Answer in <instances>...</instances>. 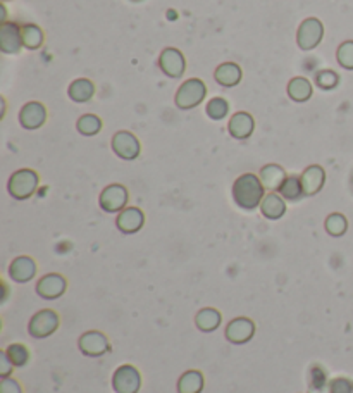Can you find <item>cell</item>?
Instances as JSON below:
<instances>
[{
    "mask_svg": "<svg viewBox=\"0 0 353 393\" xmlns=\"http://www.w3.org/2000/svg\"><path fill=\"white\" fill-rule=\"evenodd\" d=\"M264 197H266V188L262 181L253 172H245L238 176L233 183V200L243 211H253L260 207Z\"/></svg>",
    "mask_w": 353,
    "mask_h": 393,
    "instance_id": "1",
    "label": "cell"
},
{
    "mask_svg": "<svg viewBox=\"0 0 353 393\" xmlns=\"http://www.w3.org/2000/svg\"><path fill=\"white\" fill-rule=\"evenodd\" d=\"M40 185V176L38 172L33 169H17L16 172H13L7 183V190L9 195L16 200H28L36 193Z\"/></svg>",
    "mask_w": 353,
    "mask_h": 393,
    "instance_id": "2",
    "label": "cell"
},
{
    "mask_svg": "<svg viewBox=\"0 0 353 393\" xmlns=\"http://www.w3.org/2000/svg\"><path fill=\"white\" fill-rule=\"evenodd\" d=\"M207 97V84L200 78H190L179 84L174 95L176 107L181 111H190V109L198 107Z\"/></svg>",
    "mask_w": 353,
    "mask_h": 393,
    "instance_id": "3",
    "label": "cell"
},
{
    "mask_svg": "<svg viewBox=\"0 0 353 393\" xmlns=\"http://www.w3.org/2000/svg\"><path fill=\"white\" fill-rule=\"evenodd\" d=\"M322 38H324V24L317 17H307L301 21L296 31V43L299 49L303 52H310V50L317 49L321 45Z\"/></svg>",
    "mask_w": 353,
    "mask_h": 393,
    "instance_id": "4",
    "label": "cell"
},
{
    "mask_svg": "<svg viewBox=\"0 0 353 393\" xmlns=\"http://www.w3.org/2000/svg\"><path fill=\"white\" fill-rule=\"evenodd\" d=\"M128 200H130V193H128V188L124 185H119V183H112V185L105 186L102 190L100 197H98V205L104 212H109V214H119L123 209H126Z\"/></svg>",
    "mask_w": 353,
    "mask_h": 393,
    "instance_id": "5",
    "label": "cell"
},
{
    "mask_svg": "<svg viewBox=\"0 0 353 393\" xmlns=\"http://www.w3.org/2000/svg\"><path fill=\"white\" fill-rule=\"evenodd\" d=\"M59 328V316L57 312L52 309H42L36 314H33V318L28 322V333L31 338L42 340V338L50 336L52 333L57 332Z\"/></svg>",
    "mask_w": 353,
    "mask_h": 393,
    "instance_id": "6",
    "label": "cell"
},
{
    "mask_svg": "<svg viewBox=\"0 0 353 393\" xmlns=\"http://www.w3.org/2000/svg\"><path fill=\"white\" fill-rule=\"evenodd\" d=\"M112 388L116 393H138L142 388V374L131 364L119 366L112 374Z\"/></svg>",
    "mask_w": 353,
    "mask_h": 393,
    "instance_id": "7",
    "label": "cell"
},
{
    "mask_svg": "<svg viewBox=\"0 0 353 393\" xmlns=\"http://www.w3.org/2000/svg\"><path fill=\"white\" fill-rule=\"evenodd\" d=\"M110 147H112L114 154L123 161L138 159L140 152H142V143H140L138 138H136L131 131L124 130L117 131V133L114 135Z\"/></svg>",
    "mask_w": 353,
    "mask_h": 393,
    "instance_id": "8",
    "label": "cell"
},
{
    "mask_svg": "<svg viewBox=\"0 0 353 393\" xmlns=\"http://www.w3.org/2000/svg\"><path fill=\"white\" fill-rule=\"evenodd\" d=\"M159 68L167 78L179 80L186 71V59L176 47H167L159 56Z\"/></svg>",
    "mask_w": 353,
    "mask_h": 393,
    "instance_id": "9",
    "label": "cell"
},
{
    "mask_svg": "<svg viewBox=\"0 0 353 393\" xmlns=\"http://www.w3.org/2000/svg\"><path fill=\"white\" fill-rule=\"evenodd\" d=\"M226 340L234 345L248 343L255 335V322L248 318H234L226 326Z\"/></svg>",
    "mask_w": 353,
    "mask_h": 393,
    "instance_id": "10",
    "label": "cell"
},
{
    "mask_svg": "<svg viewBox=\"0 0 353 393\" xmlns=\"http://www.w3.org/2000/svg\"><path fill=\"white\" fill-rule=\"evenodd\" d=\"M24 47L21 27L16 23H3L0 27V50L6 56H16Z\"/></svg>",
    "mask_w": 353,
    "mask_h": 393,
    "instance_id": "11",
    "label": "cell"
},
{
    "mask_svg": "<svg viewBox=\"0 0 353 393\" xmlns=\"http://www.w3.org/2000/svg\"><path fill=\"white\" fill-rule=\"evenodd\" d=\"M80 350L87 357H102L110 350V343L107 336L100 332H87L78 340Z\"/></svg>",
    "mask_w": 353,
    "mask_h": 393,
    "instance_id": "12",
    "label": "cell"
},
{
    "mask_svg": "<svg viewBox=\"0 0 353 393\" xmlns=\"http://www.w3.org/2000/svg\"><path fill=\"white\" fill-rule=\"evenodd\" d=\"M17 119H20V124L24 128V130L28 131L38 130V128H42L47 121L45 105H43L42 102H36V101L28 102V104H24L23 107H21Z\"/></svg>",
    "mask_w": 353,
    "mask_h": 393,
    "instance_id": "13",
    "label": "cell"
},
{
    "mask_svg": "<svg viewBox=\"0 0 353 393\" xmlns=\"http://www.w3.org/2000/svg\"><path fill=\"white\" fill-rule=\"evenodd\" d=\"M66 288H68V281L62 274L57 273L45 274L36 283V293L45 300L59 299V297L64 295Z\"/></svg>",
    "mask_w": 353,
    "mask_h": 393,
    "instance_id": "14",
    "label": "cell"
},
{
    "mask_svg": "<svg viewBox=\"0 0 353 393\" xmlns=\"http://www.w3.org/2000/svg\"><path fill=\"white\" fill-rule=\"evenodd\" d=\"M145 225V214L138 207H126L117 214L116 226L121 233L135 235Z\"/></svg>",
    "mask_w": 353,
    "mask_h": 393,
    "instance_id": "15",
    "label": "cell"
},
{
    "mask_svg": "<svg viewBox=\"0 0 353 393\" xmlns=\"http://www.w3.org/2000/svg\"><path fill=\"white\" fill-rule=\"evenodd\" d=\"M300 179H301V186H303L305 197L317 195L326 183L324 168L317 166V164H312V166H308L303 172H301Z\"/></svg>",
    "mask_w": 353,
    "mask_h": 393,
    "instance_id": "16",
    "label": "cell"
},
{
    "mask_svg": "<svg viewBox=\"0 0 353 393\" xmlns=\"http://www.w3.org/2000/svg\"><path fill=\"white\" fill-rule=\"evenodd\" d=\"M253 130H255V119H253L252 114L248 112H234L231 116L230 123H227V131L233 138L236 140H246V138L252 137Z\"/></svg>",
    "mask_w": 353,
    "mask_h": 393,
    "instance_id": "17",
    "label": "cell"
},
{
    "mask_svg": "<svg viewBox=\"0 0 353 393\" xmlns=\"http://www.w3.org/2000/svg\"><path fill=\"white\" fill-rule=\"evenodd\" d=\"M9 276L14 283H28L36 276V262L28 255H20L10 262Z\"/></svg>",
    "mask_w": 353,
    "mask_h": 393,
    "instance_id": "18",
    "label": "cell"
},
{
    "mask_svg": "<svg viewBox=\"0 0 353 393\" xmlns=\"http://www.w3.org/2000/svg\"><path fill=\"white\" fill-rule=\"evenodd\" d=\"M241 76H243V71L236 62H223L214 73V80L224 88H233L240 84Z\"/></svg>",
    "mask_w": 353,
    "mask_h": 393,
    "instance_id": "19",
    "label": "cell"
},
{
    "mask_svg": "<svg viewBox=\"0 0 353 393\" xmlns=\"http://www.w3.org/2000/svg\"><path fill=\"white\" fill-rule=\"evenodd\" d=\"M259 178L262 181L264 188L269 190V192H278L283 183H285V179L288 178V175L279 164H266L260 169Z\"/></svg>",
    "mask_w": 353,
    "mask_h": 393,
    "instance_id": "20",
    "label": "cell"
},
{
    "mask_svg": "<svg viewBox=\"0 0 353 393\" xmlns=\"http://www.w3.org/2000/svg\"><path fill=\"white\" fill-rule=\"evenodd\" d=\"M260 212L266 219L278 221L286 214V200L278 192H269L260 204Z\"/></svg>",
    "mask_w": 353,
    "mask_h": 393,
    "instance_id": "21",
    "label": "cell"
},
{
    "mask_svg": "<svg viewBox=\"0 0 353 393\" xmlns=\"http://www.w3.org/2000/svg\"><path fill=\"white\" fill-rule=\"evenodd\" d=\"M68 95L76 104H87V102H90L93 98L95 84L88 78H78L69 84Z\"/></svg>",
    "mask_w": 353,
    "mask_h": 393,
    "instance_id": "22",
    "label": "cell"
},
{
    "mask_svg": "<svg viewBox=\"0 0 353 393\" xmlns=\"http://www.w3.org/2000/svg\"><path fill=\"white\" fill-rule=\"evenodd\" d=\"M286 91H288V97L293 102L303 104V102L310 101L312 94H314V87H312V83L305 76H295V78L290 80Z\"/></svg>",
    "mask_w": 353,
    "mask_h": 393,
    "instance_id": "23",
    "label": "cell"
},
{
    "mask_svg": "<svg viewBox=\"0 0 353 393\" xmlns=\"http://www.w3.org/2000/svg\"><path fill=\"white\" fill-rule=\"evenodd\" d=\"M220 322H223V316L214 307H205V309H200L195 316V325L204 333L216 332L220 326Z\"/></svg>",
    "mask_w": 353,
    "mask_h": 393,
    "instance_id": "24",
    "label": "cell"
},
{
    "mask_svg": "<svg viewBox=\"0 0 353 393\" xmlns=\"http://www.w3.org/2000/svg\"><path fill=\"white\" fill-rule=\"evenodd\" d=\"M204 374L197 369L186 371L178 381V393H202L204 390Z\"/></svg>",
    "mask_w": 353,
    "mask_h": 393,
    "instance_id": "25",
    "label": "cell"
},
{
    "mask_svg": "<svg viewBox=\"0 0 353 393\" xmlns=\"http://www.w3.org/2000/svg\"><path fill=\"white\" fill-rule=\"evenodd\" d=\"M278 193L285 198V200L290 202H299L300 198H303L305 193L303 186H301L300 176H288V178L285 179V183L281 185V188L278 190Z\"/></svg>",
    "mask_w": 353,
    "mask_h": 393,
    "instance_id": "26",
    "label": "cell"
},
{
    "mask_svg": "<svg viewBox=\"0 0 353 393\" xmlns=\"http://www.w3.org/2000/svg\"><path fill=\"white\" fill-rule=\"evenodd\" d=\"M21 33H23L24 49L28 50L40 49L43 42H45V35H43L42 28L36 27V24H24V27H21Z\"/></svg>",
    "mask_w": 353,
    "mask_h": 393,
    "instance_id": "27",
    "label": "cell"
},
{
    "mask_svg": "<svg viewBox=\"0 0 353 393\" xmlns=\"http://www.w3.org/2000/svg\"><path fill=\"white\" fill-rule=\"evenodd\" d=\"M76 130L83 137H95L100 133L102 130V119L95 114H83L78 121H76Z\"/></svg>",
    "mask_w": 353,
    "mask_h": 393,
    "instance_id": "28",
    "label": "cell"
},
{
    "mask_svg": "<svg viewBox=\"0 0 353 393\" xmlns=\"http://www.w3.org/2000/svg\"><path fill=\"white\" fill-rule=\"evenodd\" d=\"M324 228H326L327 233L331 235V237L340 238V237H343L345 233H347L348 219L345 218L343 214H340V212H333V214H329L326 218Z\"/></svg>",
    "mask_w": 353,
    "mask_h": 393,
    "instance_id": "29",
    "label": "cell"
},
{
    "mask_svg": "<svg viewBox=\"0 0 353 393\" xmlns=\"http://www.w3.org/2000/svg\"><path fill=\"white\" fill-rule=\"evenodd\" d=\"M205 112H207V116L212 121H223L227 116V112H230V104H227L226 98L214 97L207 102Z\"/></svg>",
    "mask_w": 353,
    "mask_h": 393,
    "instance_id": "30",
    "label": "cell"
},
{
    "mask_svg": "<svg viewBox=\"0 0 353 393\" xmlns=\"http://www.w3.org/2000/svg\"><path fill=\"white\" fill-rule=\"evenodd\" d=\"M314 82L321 90H334L340 84V75L333 69H321V71L315 73Z\"/></svg>",
    "mask_w": 353,
    "mask_h": 393,
    "instance_id": "31",
    "label": "cell"
},
{
    "mask_svg": "<svg viewBox=\"0 0 353 393\" xmlns=\"http://www.w3.org/2000/svg\"><path fill=\"white\" fill-rule=\"evenodd\" d=\"M7 355H9V359L13 361L14 367H23L28 364L29 361V350L27 347H24L23 343H13L9 345V347L6 348Z\"/></svg>",
    "mask_w": 353,
    "mask_h": 393,
    "instance_id": "32",
    "label": "cell"
},
{
    "mask_svg": "<svg viewBox=\"0 0 353 393\" xmlns=\"http://www.w3.org/2000/svg\"><path fill=\"white\" fill-rule=\"evenodd\" d=\"M336 61L341 68L353 71V40H345L336 50Z\"/></svg>",
    "mask_w": 353,
    "mask_h": 393,
    "instance_id": "33",
    "label": "cell"
},
{
    "mask_svg": "<svg viewBox=\"0 0 353 393\" xmlns=\"http://www.w3.org/2000/svg\"><path fill=\"white\" fill-rule=\"evenodd\" d=\"M329 393H353V381L350 378H334L329 381Z\"/></svg>",
    "mask_w": 353,
    "mask_h": 393,
    "instance_id": "34",
    "label": "cell"
},
{
    "mask_svg": "<svg viewBox=\"0 0 353 393\" xmlns=\"http://www.w3.org/2000/svg\"><path fill=\"white\" fill-rule=\"evenodd\" d=\"M0 393H23V388H21L20 381L9 376L0 381Z\"/></svg>",
    "mask_w": 353,
    "mask_h": 393,
    "instance_id": "35",
    "label": "cell"
},
{
    "mask_svg": "<svg viewBox=\"0 0 353 393\" xmlns=\"http://www.w3.org/2000/svg\"><path fill=\"white\" fill-rule=\"evenodd\" d=\"M13 369H14L13 361L9 359L7 352L2 350L0 352V376H2V380L3 378H9L10 373H13Z\"/></svg>",
    "mask_w": 353,
    "mask_h": 393,
    "instance_id": "36",
    "label": "cell"
},
{
    "mask_svg": "<svg viewBox=\"0 0 353 393\" xmlns=\"http://www.w3.org/2000/svg\"><path fill=\"white\" fill-rule=\"evenodd\" d=\"M0 13H2V14H0V21H2V24L7 23V21H6L7 10H6V6H3V3H2V6H0Z\"/></svg>",
    "mask_w": 353,
    "mask_h": 393,
    "instance_id": "37",
    "label": "cell"
},
{
    "mask_svg": "<svg viewBox=\"0 0 353 393\" xmlns=\"http://www.w3.org/2000/svg\"><path fill=\"white\" fill-rule=\"evenodd\" d=\"M131 2H142V0H131Z\"/></svg>",
    "mask_w": 353,
    "mask_h": 393,
    "instance_id": "38",
    "label": "cell"
},
{
    "mask_svg": "<svg viewBox=\"0 0 353 393\" xmlns=\"http://www.w3.org/2000/svg\"><path fill=\"white\" fill-rule=\"evenodd\" d=\"M2 2H7V0H2Z\"/></svg>",
    "mask_w": 353,
    "mask_h": 393,
    "instance_id": "39",
    "label": "cell"
}]
</instances>
